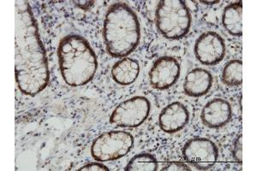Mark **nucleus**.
Instances as JSON below:
<instances>
[{
    "instance_id": "f3484780",
    "label": "nucleus",
    "mask_w": 257,
    "mask_h": 171,
    "mask_svg": "<svg viewBox=\"0 0 257 171\" xmlns=\"http://www.w3.org/2000/svg\"><path fill=\"white\" fill-rule=\"evenodd\" d=\"M231 154L233 159L237 162L242 163V134H238L236 139H234L233 144H232V150Z\"/></svg>"
},
{
    "instance_id": "ddd939ff",
    "label": "nucleus",
    "mask_w": 257,
    "mask_h": 171,
    "mask_svg": "<svg viewBox=\"0 0 257 171\" xmlns=\"http://www.w3.org/2000/svg\"><path fill=\"white\" fill-rule=\"evenodd\" d=\"M140 73V64L133 58H124L114 64L111 76L115 82L122 86L134 83Z\"/></svg>"
},
{
    "instance_id": "aec40b11",
    "label": "nucleus",
    "mask_w": 257,
    "mask_h": 171,
    "mask_svg": "<svg viewBox=\"0 0 257 171\" xmlns=\"http://www.w3.org/2000/svg\"><path fill=\"white\" fill-rule=\"evenodd\" d=\"M77 7L81 9L88 10L89 7L94 5V1H74L73 2Z\"/></svg>"
},
{
    "instance_id": "6ab92c4d",
    "label": "nucleus",
    "mask_w": 257,
    "mask_h": 171,
    "mask_svg": "<svg viewBox=\"0 0 257 171\" xmlns=\"http://www.w3.org/2000/svg\"><path fill=\"white\" fill-rule=\"evenodd\" d=\"M79 171H109L106 166L102 164L101 162H89L78 168Z\"/></svg>"
},
{
    "instance_id": "20e7f679",
    "label": "nucleus",
    "mask_w": 257,
    "mask_h": 171,
    "mask_svg": "<svg viewBox=\"0 0 257 171\" xmlns=\"http://www.w3.org/2000/svg\"><path fill=\"white\" fill-rule=\"evenodd\" d=\"M155 24L161 35L171 41L184 38L190 31L191 15L182 0H163L155 12Z\"/></svg>"
},
{
    "instance_id": "f8f14e48",
    "label": "nucleus",
    "mask_w": 257,
    "mask_h": 171,
    "mask_svg": "<svg viewBox=\"0 0 257 171\" xmlns=\"http://www.w3.org/2000/svg\"><path fill=\"white\" fill-rule=\"evenodd\" d=\"M213 86V76L202 68H196L188 73L184 81L185 94L193 98L206 95Z\"/></svg>"
},
{
    "instance_id": "9d476101",
    "label": "nucleus",
    "mask_w": 257,
    "mask_h": 171,
    "mask_svg": "<svg viewBox=\"0 0 257 171\" xmlns=\"http://www.w3.org/2000/svg\"><path fill=\"white\" fill-rule=\"evenodd\" d=\"M231 117V104L223 99H213L208 101L201 112L202 122L209 128H222L230 122Z\"/></svg>"
},
{
    "instance_id": "7ed1b4c3",
    "label": "nucleus",
    "mask_w": 257,
    "mask_h": 171,
    "mask_svg": "<svg viewBox=\"0 0 257 171\" xmlns=\"http://www.w3.org/2000/svg\"><path fill=\"white\" fill-rule=\"evenodd\" d=\"M62 77L70 87L88 84L98 69L96 54L86 39L69 35L62 39L58 47Z\"/></svg>"
},
{
    "instance_id": "0eeeda50",
    "label": "nucleus",
    "mask_w": 257,
    "mask_h": 171,
    "mask_svg": "<svg viewBox=\"0 0 257 171\" xmlns=\"http://www.w3.org/2000/svg\"><path fill=\"white\" fill-rule=\"evenodd\" d=\"M186 162L199 170H208L216 164L219 150L215 143L207 138H194L188 140L182 150Z\"/></svg>"
},
{
    "instance_id": "2eb2a0df",
    "label": "nucleus",
    "mask_w": 257,
    "mask_h": 171,
    "mask_svg": "<svg viewBox=\"0 0 257 171\" xmlns=\"http://www.w3.org/2000/svg\"><path fill=\"white\" fill-rule=\"evenodd\" d=\"M221 81L228 87H238L242 83V62L234 59L228 62L223 69Z\"/></svg>"
},
{
    "instance_id": "1a4fd4ad",
    "label": "nucleus",
    "mask_w": 257,
    "mask_h": 171,
    "mask_svg": "<svg viewBox=\"0 0 257 171\" xmlns=\"http://www.w3.org/2000/svg\"><path fill=\"white\" fill-rule=\"evenodd\" d=\"M150 84L155 89L167 90L173 87L180 76V65L173 57L158 58L149 71Z\"/></svg>"
},
{
    "instance_id": "6e6552de",
    "label": "nucleus",
    "mask_w": 257,
    "mask_h": 171,
    "mask_svg": "<svg viewBox=\"0 0 257 171\" xmlns=\"http://www.w3.org/2000/svg\"><path fill=\"white\" fill-rule=\"evenodd\" d=\"M194 52L201 64L207 66L216 65L225 58V41L218 33H203L196 40Z\"/></svg>"
},
{
    "instance_id": "a211bd4d",
    "label": "nucleus",
    "mask_w": 257,
    "mask_h": 171,
    "mask_svg": "<svg viewBox=\"0 0 257 171\" xmlns=\"http://www.w3.org/2000/svg\"><path fill=\"white\" fill-rule=\"evenodd\" d=\"M190 171L191 170L187 164L183 162H172L167 163L161 168V171Z\"/></svg>"
},
{
    "instance_id": "4468645a",
    "label": "nucleus",
    "mask_w": 257,
    "mask_h": 171,
    "mask_svg": "<svg viewBox=\"0 0 257 171\" xmlns=\"http://www.w3.org/2000/svg\"><path fill=\"white\" fill-rule=\"evenodd\" d=\"M222 24L228 34L241 37L242 35V2L228 5L223 11Z\"/></svg>"
},
{
    "instance_id": "412c9836",
    "label": "nucleus",
    "mask_w": 257,
    "mask_h": 171,
    "mask_svg": "<svg viewBox=\"0 0 257 171\" xmlns=\"http://www.w3.org/2000/svg\"><path fill=\"white\" fill-rule=\"evenodd\" d=\"M201 3L207 5V6H213V5L219 4V0H215V1H201Z\"/></svg>"
},
{
    "instance_id": "f257e3e1",
    "label": "nucleus",
    "mask_w": 257,
    "mask_h": 171,
    "mask_svg": "<svg viewBox=\"0 0 257 171\" xmlns=\"http://www.w3.org/2000/svg\"><path fill=\"white\" fill-rule=\"evenodd\" d=\"M15 3L16 81L22 93L35 96L49 83L47 54L30 5Z\"/></svg>"
},
{
    "instance_id": "dca6fc26",
    "label": "nucleus",
    "mask_w": 257,
    "mask_h": 171,
    "mask_svg": "<svg viewBox=\"0 0 257 171\" xmlns=\"http://www.w3.org/2000/svg\"><path fill=\"white\" fill-rule=\"evenodd\" d=\"M125 171L158 170V162L155 156L149 153H139L130 160L124 168Z\"/></svg>"
},
{
    "instance_id": "423d86ee",
    "label": "nucleus",
    "mask_w": 257,
    "mask_h": 171,
    "mask_svg": "<svg viewBox=\"0 0 257 171\" xmlns=\"http://www.w3.org/2000/svg\"><path fill=\"white\" fill-rule=\"evenodd\" d=\"M150 109L149 99L135 96L117 105L110 116V122L118 128H138L149 117Z\"/></svg>"
},
{
    "instance_id": "f03ea898",
    "label": "nucleus",
    "mask_w": 257,
    "mask_h": 171,
    "mask_svg": "<svg viewBox=\"0 0 257 171\" xmlns=\"http://www.w3.org/2000/svg\"><path fill=\"white\" fill-rule=\"evenodd\" d=\"M105 49L113 58H125L140 43L141 27L138 16L125 3H115L105 13L103 24Z\"/></svg>"
},
{
    "instance_id": "9b49d317",
    "label": "nucleus",
    "mask_w": 257,
    "mask_h": 171,
    "mask_svg": "<svg viewBox=\"0 0 257 171\" xmlns=\"http://www.w3.org/2000/svg\"><path fill=\"white\" fill-rule=\"evenodd\" d=\"M190 112L181 102H173L161 110L159 116V124L161 129L167 133H177L188 124Z\"/></svg>"
},
{
    "instance_id": "39448f33",
    "label": "nucleus",
    "mask_w": 257,
    "mask_h": 171,
    "mask_svg": "<svg viewBox=\"0 0 257 171\" xmlns=\"http://www.w3.org/2000/svg\"><path fill=\"white\" fill-rule=\"evenodd\" d=\"M134 145V137L125 131H108L100 134L91 145V155L98 162H109L125 157Z\"/></svg>"
}]
</instances>
